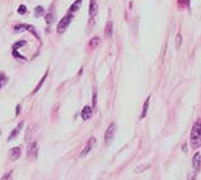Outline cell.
Masks as SVG:
<instances>
[{"label": "cell", "instance_id": "6da1fadb", "mask_svg": "<svg viewBox=\"0 0 201 180\" xmlns=\"http://www.w3.org/2000/svg\"><path fill=\"white\" fill-rule=\"evenodd\" d=\"M190 145L192 148H199L201 146V121H196L192 126L191 136H190Z\"/></svg>", "mask_w": 201, "mask_h": 180}, {"label": "cell", "instance_id": "7a4b0ae2", "mask_svg": "<svg viewBox=\"0 0 201 180\" xmlns=\"http://www.w3.org/2000/svg\"><path fill=\"white\" fill-rule=\"evenodd\" d=\"M73 20V14L71 13H68L61 20H60V23H59V25H57V33H64L65 31H66V28L69 27V24H70V22Z\"/></svg>", "mask_w": 201, "mask_h": 180}, {"label": "cell", "instance_id": "3957f363", "mask_svg": "<svg viewBox=\"0 0 201 180\" xmlns=\"http://www.w3.org/2000/svg\"><path fill=\"white\" fill-rule=\"evenodd\" d=\"M38 154V145L37 142H31L27 147V157L30 160H36Z\"/></svg>", "mask_w": 201, "mask_h": 180}, {"label": "cell", "instance_id": "277c9868", "mask_svg": "<svg viewBox=\"0 0 201 180\" xmlns=\"http://www.w3.org/2000/svg\"><path fill=\"white\" fill-rule=\"evenodd\" d=\"M115 133H116V124L111 123L108 126V128H107L106 133H104V142L106 143H111V141L113 140V137H115Z\"/></svg>", "mask_w": 201, "mask_h": 180}, {"label": "cell", "instance_id": "5b68a950", "mask_svg": "<svg viewBox=\"0 0 201 180\" xmlns=\"http://www.w3.org/2000/svg\"><path fill=\"white\" fill-rule=\"evenodd\" d=\"M96 146V138L94 137H92L90 138V140L88 141V143L85 145V147H84V150L82 151V152H80V157H84V156H87V154H88V152L93 148V147H94Z\"/></svg>", "mask_w": 201, "mask_h": 180}, {"label": "cell", "instance_id": "8992f818", "mask_svg": "<svg viewBox=\"0 0 201 180\" xmlns=\"http://www.w3.org/2000/svg\"><path fill=\"white\" fill-rule=\"evenodd\" d=\"M23 126H24V122L22 121L21 123H18V126L14 128V130H13V132L9 134V137H8V141H11V140H14V138L19 134V132L22 131V128H23Z\"/></svg>", "mask_w": 201, "mask_h": 180}, {"label": "cell", "instance_id": "52a82bcc", "mask_svg": "<svg viewBox=\"0 0 201 180\" xmlns=\"http://www.w3.org/2000/svg\"><path fill=\"white\" fill-rule=\"evenodd\" d=\"M192 165H194L196 171H200V169H201V155H200V152H196V154L194 155Z\"/></svg>", "mask_w": 201, "mask_h": 180}, {"label": "cell", "instance_id": "ba28073f", "mask_svg": "<svg viewBox=\"0 0 201 180\" xmlns=\"http://www.w3.org/2000/svg\"><path fill=\"white\" fill-rule=\"evenodd\" d=\"M97 11H98L97 2H96V0H90V3H89V17L94 18L96 14H97Z\"/></svg>", "mask_w": 201, "mask_h": 180}, {"label": "cell", "instance_id": "9c48e42d", "mask_svg": "<svg viewBox=\"0 0 201 180\" xmlns=\"http://www.w3.org/2000/svg\"><path fill=\"white\" fill-rule=\"evenodd\" d=\"M92 113H93L92 108L87 105V107H84V108H83V110H82V118H83L84 121H88V119L92 117Z\"/></svg>", "mask_w": 201, "mask_h": 180}, {"label": "cell", "instance_id": "30bf717a", "mask_svg": "<svg viewBox=\"0 0 201 180\" xmlns=\"http://www.w3.org/2000/svg\"><path fill=\"white\" fill-rule=\"evenodd\" d=\"M21 157V148L19 147H13L11 151H10V159L13 161H16Z\"/></svg>", "mask_w": 201, "mask_h": 180}, {"label": "cell", "instance_id": "8fae6325", "mask_svg": "<svg viewBox=\"0 0 201 180\" xmlns=\"http://www.w3.org/2000/svg\"><path fill=\"white\" fill-rule=\"evenodd\" d=\"M149 103H150V96H148V98H146V100H145V103H144V105H143V113H141V116H140L141 119L146 117V113H148V108H149Z\"/></svg>", "mask_w": 201, "mask_h": 180}, {"label": "cell", "instance_id": "7c38bea8", "mask_svg": "<svg viewBox=\"0 0 201 180\" xmlns=\"http://www.w3.org/2000/svg\"><path fill=\"white\" fill-rule=\"evenodd\" d=\"M112 29H113V23H112L111 20L107 22V24H106V29H104L106 37H111V36H112Z\"/></svg>", "mask_w": 201, "mask_h": 180}, {"label": "cell", "instance_id": "4fadbf2b", "mask_svg": "<svg viewBox=\"0 0 201 180\" xmlns=\"http://www.w3.org/2000/svg\"><path fill=\"white\" fill-rule=\"evenodd\" d=\"M99 43H101V38H99V37H93V38L89 41V47L96 48V47L99 46Z\"/></svg>", "mask_w": 201, "mask_h": 180}, {"label": "cell", "instance_id": "5bb4252c", "mask_svg": "<svg viewBox=\"0 0 201 180\" xmlns=\"http://www.w3.org/2000/svg\"><path fill=\"white\" fill-rule=\"evenodd\" d=\"M80 4H82V0H75L74 2V4L70 7V9H69V13H75L76 10H79V8H80Z\"/></svg>", "mask_w": 201, "mask_h": 180}, {"label": "cell", "instance_id": "9a60e30c", "mask_svg": "<svg viewBox=\"0 0 201 180\" xmlns=\"http://www.w3.org/2000/svg\"><path fill=\"white\" fill-rule=\"evenodd\" d=\"M53 22H55V13H52V11L47 13V14H46V23H47V25H51Z\"/></svg>", "mask_w": 201, "mask_h": 180}, {"label": "cell", "instance_id": "2e32d148", "mask_svg": "<svg viewBox=\"0 0 201 180\" xmlns=\"http://www.w3.org/2000/svg\"><path fill=\"white\" fill-rule=\"evenodd\" d=\"M47 74H48V70H46V72H45V75H43V77L41 79V80H39V82H38V84H37V86L34 88V90H33V93H37L39 89H41V86H42V84H43V82H45V80H46V77H47Z\"/></svg>", "mask_w": 201, "mask_h": 180}, {"label": "cell", "instance_id": "e0dca14e", "mask_svg": "<svg viewBox=\"0 0 201 180\" xmlns=\"http://www.w3.org/2000/svg\"><path fill=\"white\" fill-rule=\"evenodd\" d=\"M150 164H144V165H139V166H136V169H135V173H143V171H145V170H148L149 168H150Z\"/></svg>", "mask_w": 201, "mask_h": 180}, {"label": "cell", "instance_id": "ac0fdd59", "mask_svg": "<svg viewBox=\"0 0 201 180\" xmlns=\"http://www.w3.org/2000/svg\"><path fill=\"white\" fill-rule=\"evenodd\" d=\"M7 82H8V77H7L3 72H0V89L4 88Z\"/></svg>", "mask_w": 201, "mask_h": 180}, {"label": "cell", "instance_id": "d6986e66", "mask_svg": "<svg viewBox=\"0 0 201 180\" xmlns=\"http://www.w3.org/2000/svg\"><path fill=\"white\" fill-rule=\"evenodd\" d=\"M45 13V10H43V8L42 7H36L34 8V15L38 18V17H42V14Z\"/></svg>", "mask_w": 201, "mask_h": 180}, {"label": "cell", "instance_id": "ffe728a7", "mask_svg": "<svg viewBox=\"0 0 201 180\" xmlns=\"http://www.w3.org/2000/svg\"><path fill=\"white\" fill-rule=\"evenodd\" d=\"M21 46H25V41H18L17 43L13 45V51H17Z\"/></svg>", "mask_w": 201, "mask_h": 180}, {"label": "cell", "instance_id": "44dd1931", "mask_svg": "<svg viewBox=\"0 0 201 180\" xmlns=\"http://www.w3.org/2000/svg\"><path fill=\"white\" fill-rule=\"evenodd\" d=\"M181 43H182V36H181V33H177V36H176V47H177V50L181 47Z\"/></svg>", "mask_w": 201, "mask_h": 180}, {"label": "cell", "instance_id": "7402d4cb", "mask_svg": "<svg viewBox=\"0 0 201 180\" xmlns=\"http://www.w3.org/2000/svg\"><path fill=\"white\" fill-rule=\"evenodd\" d=\"M18 13H19V14H25V13H27V7L25 5H21L18 8Z\"/></svg>", "mask_w": 201, "mask_h": 180}, {"label": "cell", "instance_id": "603a6c76", "mask_svg": "<svg viewBox=\"0 0 201 180\" xmlns=\"http://www.w3.org/2000/svg\"><path fill=\"white\" fill-rule=\"evenodd\" d=\"M93 108H96L97 107V91L94 90V93H93Z\"/></svg>", "mask_w": 201, "mask_h": 180}, {"label": "cell", "instance_id": "cb8c5ba5", "mask_svg": "<svg viewBox=\"0 0 201 180\" xmlns=\"http://www.w3.org/2000/svg\"><path fill=\"white\" fill-rule=\"evenodd\" d=\"M2 180H11V171H8L7 174H4V176L2 178Z\"/></svg>", "mask_w": 201, "mask_h": 180}, {"label": "cell", "instance_id": "d4e9b609", "mask_svg": "<svg viewBox=\"0 0 201 180\" xmlns=\"http://www.w3.org/2000/svg\"><path fill=\"white\" fill-rule=\"evenodd\" d=\"M13 56H16L17 59H22V60H24V57L22 56V55H19L17 51H13Z\"/></svg>", "mask_w": 201, "mask_h": 180}, {"label": "cell", "instance_id": "484cf974", "mask_svg": "<svg viewBox=\"0 0 201 180\" xmlns=\"http://www.w3.org/2000/svg\"><path fill=\"white\" fill-rule=\"evenodd\" d=\"M19 113H21V105L18 104V105H17V112H16V114L19 116Z\"/></svg>", "mask_w": 201, "mask_h": 180}, {"label": "cell", "instance_id": "4316f807", "mask_svg": "<svg viewBox=\"0 0 201 180\" xmlns=\"http://www.w3.org/2000/svg\"><path fill=\"white\" fill-rule=\"evenodd\" d=\"M178 2H180L181 4H189L190 0H178Z\"/></svg>", "mask_w": 201, "mask_h": 180}, {"label": "cell", "instance_id": "83f0119b", "mask_svg": "<svg viewBox=\"0 0 201 180\" xmlns=\"http://www.w3.org/2000/svg\"><path fill=\"white\" fill-rule=\"evenodd\" d=\"M187 180H196V179H195V175H189Z\"/></svg>", "mask_w": 201, "mask_h": 180}, {"label": "cell", "instance_id": "f1b7e54d", "mask_svg": "<svg viewBox=\"0 0 201 180\" xmlns=\"http://www.w3.org/2000/svg\"><path fill=\"white\" fill-rule=\"evenodd\" d=\"M0 134H2V131H0Z\"/></svg>", "mask_w": 201, "mask_h": 180}]
</instances>
